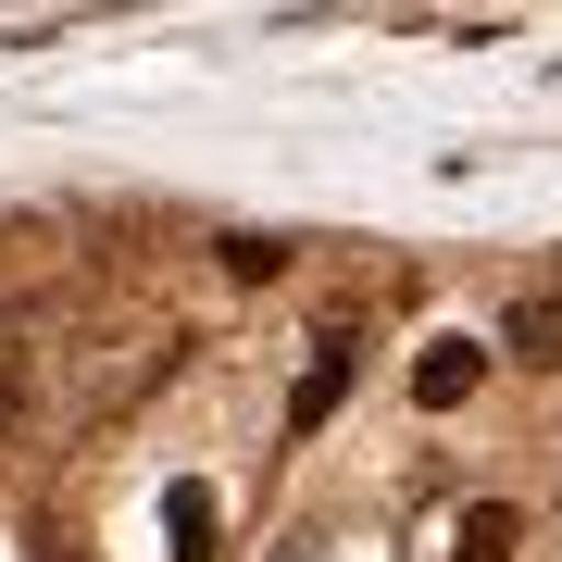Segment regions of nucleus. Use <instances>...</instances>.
Listing matches in <instances>:
<instances>
[{
	"label": "nucleus",
	"mask_w": 562,
	"mask_h": 562,
	"mask_svg": "<svg viewBox=\"0 0 562 562\" xmlns=\"http://www.w3.org/2000/svg\"><path fill=\"white\" fill-rule=\"evenodd\" d=\"M475 375H487L475 338H425V350H413V401H425V413H462V401H475Z\"/></svg>",
	"instance_id": "nucleus-1"
},
{
	"label": "nucleus",
	"mask_w": 562,
	"mask_h": 562,
	"mask_svg": "<svg viewBox=\"0 0 562 562\" xmlns=\"http://www.w3.org/2000/svg\"><path fill=\"white\" fill-rule=\"evenodd\" d=\"M338 401H350V338H325V350L301 362V387H288V438H313Z\"/></svg>",
	"instance_id": "nucleus-2"
},
{
	"label": "nucleus",
	"mask_w": 562,
	"mask_h": 562,
	"mask_svg": "<svg viewBox=\"0 0 562 562\" xmlns=\"http://www.w3.org/2000/svg\"><path fill=\"white\" fill-rule=\"evenodd\" d=\"M513 538H525L513 501H462L450 513V562H513Z\"/></svg>",
	"instance_id": "nucleus-3"
},
{
	"label": "nucleus",
	"mask_w": 562,
	"mask_h": 562,
	"mask_svg": "<svg viewBox=\"0 0 562 562\" xmlns=\"http://www.w3.org/2000/svg\"><path fill=\"white\" fill-rule=\"evenodd\" d=\"M25 401H38V350L0 325V438H25Z\"/></svg>",
	"instance_id": "nucleus-4"
},
{
	"label": "nucleus",
	"mask_w": 562,
	"mask_h": 562,
	"mask_svg": "<svg viewBox=\"0 0 562 562\" xmlns=\"http://www.w3.org/2000/svg\"><path fill=\"white\" fill-rule=\"evenodd\" d=\"M162 538H176V562H213V487H176L162 501Z\"/></svg>",
	"instance_id": "nucleus-5"
},
{
	"label": "nucleus",
	"mask_w": 562,
	"mask_h": 562,
	"mask_svg": "<svg viewBox=\"0 0 562 562\" xmlns=\"http://www.w3.org/2000/svg\"><path fill=\"white\" fill-rule=\"evenodd\" d=\"M513 362H562V301H513Z\"/></svg>",
	"instance_id": "nucleus-6"
},
{
	"label": "nucleus",
	"mask_w": 562,
	"mask_h": 562,
	"mask_svg": "<svg viewBox=\"0 0 562 562\" xmlns=\"http://www.w3.org/2000/svg\"><path fill=\"white\" fill-rule=\"evenodd\" d=\"M213 250H225V276H238V288L288 276V238H262V225H238V238H213Z\"/></svg>",
	"instance_id": "nucleus-7"
}]
</instances>
